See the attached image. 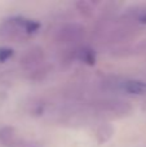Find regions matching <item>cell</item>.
I'll use <instances>...</instances> for the list:
<instances>
[{
  "mask_svg": "<svg viewBox=\"0 0 146 147\" xmlns=\"http://www.w3.org/2000/svg\"><path fill=\"white\" fill-rule=\"evenodd\" d=\"M40 28V23L30 18L14 17L5 18L0 23V38L9 41H26L32 38Z\"/></svg>",
  "mask_w": 146,
  "mask_h": 147,
  "instance_id": "1",
  "label": "cell"
},
{
  "mask_svg": "<svg viewBox=\"0 0 146 147\" xmlns=\"http://www.w3.org/2000/svg\"><path fill=\"white\" fill-rule=\"evenodd\" d=\"M45 62V53L43 48L35 45L28 48L25 53L22 54L20 59V65L25 72L31 74V78L34 80H40L43 79V75L48 74V69L44 65Z\"/></svg>",
  "mask_w": 146,
  "mask_h": 147,
  "instance_id": "2",
  "label": "cell"
},
{
  "mask_svg": "<svg viewBox=\"0 0 146 147\" xmlns=\"http://www.w3.org/2000/svg\"><path fill=\"white\" fill-rule=\"evenodd\" d=\"M85 28L80 23H66L61 26L56 34V40L61 45L74 47L84 39Z\"/></svg>",
  "mask_w": 146,
  "mask_h": 147,
  "instance_id": "3",
  "label": "cell"
},
{
  "mask_svg": "<svg viewBox=\"0 0 146 147\" xmlns=\"http://www.w3.org/2000/svg\"><path fill=\"white\" fill-rule=\"evenodd\" d=\"M93 109L98 112H103V114H109L113 116H124V115L129 114L132 110L131 105L126 101H120V99H100L93 103Z\"/></svg>",
  "mask_w": 146,
  "mask_h": 147,
  "instance_id": "4",
  "label": "cell"
},
{
  "mask_svg": "<svg viewBox=\"0 0 146 147\" xmlns=\"http://www.w3.org/2000/svg\"><path fill=\"white\" fill-rule=\"evenodd\" d=\"M119 88L127 94L142 96L146 93V81L140 79H127L119 83Z\"/></svg>",
  "mask_w": 146,
  "mask_h": 147,
  "instance_id": "5",
  "label": "cell"
},
{
  "mask_svg": "<svg viewBox=\"0 0 146 147\" xmlns=\"http://www.w3.org/2000/svg\"><path fill=\"white\" fill-rule=\"evenodd\" d=\"M21 140L17 136L14 128L12 127H3L0 128V143L5 147H20Z\"/></svg>",
  "mask_w": 146,
  "mask_h": 147,
  "instance_id": "6",
  "label": "cell"
},
{
  "mask_svg": "<svg viewBox=\"0 0 146 147\" xmlns=\"http://www.w3.org/2000/svg\"><path fill=\"white\" fill-rule=\"evenodd\" d=\"M133 36H135V28L132 27V26H129L128 23H126V25H123L122 27L113 31V34H111V40L116 41V43H124V41L131 40Z\"/></svg>",
  "mask_w": 146,
  "mask_h": 147,
  "instance_id": "7",
  "label": "cell"
},
{
  "mask_svg": "<svg viewBox=\"0 0 146 147\" xmlns=\"http://www.w3.org/2000/svg\"><path fill=\"white\" fill-rule=\"evenodd\" d=\"M75 57L83 62V63L88 65V66H93L96 63V53L92 48L89 47H83L75 51Z\"/></svg>",
  "mask_w": 146,
  "mask_h": 147,
  "instance_id": "8",
  "label": "cell"
},
{
  "mask_svg": "<svg viewBox=\"0 0 146 147\" xmlns=\"http://www.w3.org/2000/svg\"><path fill=\"white\" fill-rule=\"evenodd\" d=\"M113 133H114V130L110 125H106V124L101 125V127L96 130V138H97V142L100 143V145L107 142V141L111 138Z\"/></svg>",
  "mask_w": 146,
  "mask_h": 147,
  "instance_id": "9",
  "label": "cell"
},
{
  "mask_svg": "<svg viewBox=\"0 0 146 147\" xmlns=\"http://www.w3.org/2000/svg\"><path fill=\"white\" fill-rule=\"evenodd\" d=\"M76 8H78V10L80 12V14H83L84 17H87V18H89V17H92V14H93V7H92V4H91L89 1H79V3H76Z\"/></svg>",
  "mask_w": 146,
  "mask_h": 147,
  "instance_id": "10",
  "label": "cell"
},
{
  "mask_svg": "<svg viewBox=\"0 0 146 147\" xmlns=\"http://www.w3.org/2000/svg\"><path fill=\"white\" fill-rule=\"evenodd\" d=\"M14 54V51L12 48H8V47H0V63H4V62L9 61L10 58Z\"/></svg>",
  "mask_w": 146,
  "mask_h": 147,
  "instance_id": "11",
  "label": "cell"
},
{
  "mask_svg": "<svg viewBox=\"0 0 146 147\" xmlns=\"http://www.w3.org/2000/svg\"><path fill=\"white\" fill-rule=\"evenodd\" d=\"M20 147H41V146H40V145H38V143H35V142H32V141L21 140Z\"/></svg>",
  "mask_w": 146,
  "mask_h": 147,
  "instance_id": "12",
  "label": "cell"
},
{
  "mask_svg": "<svg viewBox=\"0 0 146 147\" xmlns=\"http://www.w3.org/2000/svg\"><path fill=\"white\" fill-rule=\"evenodd\" d=\"M139 22L140 23H145V25H146V12H145V10L139 16Z\"/></svg>",
  "mask_w": 146,
  "mask_h": 147,
  "instance_id": "13",
  "label": "cell"
}]
</instances>
